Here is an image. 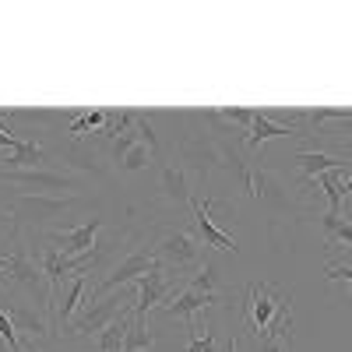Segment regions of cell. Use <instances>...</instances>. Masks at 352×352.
<instances>
[{
    "instance_id": "1",
    "label": "cell",
    "mask_w": 352,
    "mask_h": 352,
    "mask_svg": "<svg viewBox=\"0 0 352 352\" xmlns=\"http://www.w3.org/2000/svg\"><path fill=\"white\" fill-rule=\"evenodd\" d=\"M240 317L254 342L275 338L282 331H292V296L278 292L272 282H250L243 292Z\"/></svg>"
},
{
    "instance_id": "2",
    "label": "cell",
    "mask_w": 352,
    "mask_h": 352,
    "mask_svg": "<svg viewBox=\"0 0 352 352\" xmlns=\"http://www.w3.org/2000/svg\"><path fill=\"white\" fill-rule=\"evenodd\" d=\"M8 240H11V250L0 254V268L8 272V285H18L36 310H43V314L53 317L50 278H46V272L39 268V261L32 257L28 243L21 240V229H18V226H11V236H8Z\"/></svg>"
},
{
    "instance_id": "3",
    "label": "cell",
    "mask_w": 352,
    "mask_h": 352,
    "mask_svg": "<svg viewBox=\"0 0 352 352\" xmlns=\"http://www.w3.org/2000/svg\"><path fill=\"white\" fill-rule=\"evenodd\" d=\"M152 257L162 264L166 272H187V268H201V243L194 232L180 229V226H166L155 232L152 240Z\"/></svg>"
},
{
    "instance_id": "4",
    "label": "cell",
    "mask_w": 352,
    "mask_h": 352,
    "mask_svg": "<svg viewBox=\"0 0 352 352\" xmlns=\"http://www.w3.org/2000/svg\"><path fill=\"white\" fill-rule=\"evenodd\" d=\"M138 292V282H134V289H127V292H109V296H102V300H96V303H88L81 314H78V320H71L67 324V335H78V338H99L113 320H116V314L124 310V303Z\"/></svg>"
},
{
    "instance_id": "5",
    "label": "cell",
    "mask_w": 352,
    "mask_h": 352,
    "mask_svg": "<svg viewBox=\"0 0 352 352\" xmlns=\"http://www.w3.org/2000/svg\"><path fill=\"white\" fill-rule=\"evenodd\" d=\"M78 204V194H18L11 204H8V212L14 215V226L21 229L25 222L28 226H43L56 215H64L67 208H74Z\"/></svg>"
},
{
    "instance_id": "6",
    "label": "cell",
    "mask_w": 352,
    "mask_h": 352,
    "mask_svg": "<svg viewBox=\"0 0 352 352\" xmlns=\"http://www.w3.org/2000/svg\"><path fill=\"white\" fill-rule=\"evenodd\" d=\"M152 268H155V257H152V250L131 247V254H127L120 264H116V268H109V275H106V278H99V282L92 285V300H88V303H96V300L109 296V292H116L120 285L138 282L141 275H148Z\"/></svg>"
},
{
    "instance_id": "7",
    "label": "cell",
    "mask_w": 352,
    "mask_h": 352,
    "mask_svg": "<svg viewBox=\"0 0 352 352\" xmlns=\"http://www.w3.org/2000/svg\"><path fill=\"white\" fill-rule=\"evenodd\" d=\"M0 180H8L14 187H25V194H60L78 187V176L74 173H60V169H4L0 166Z\"/></svg>"
},
{
    "instance_id": "8",
    "label": "cell",
    "mask_w": 352,
    "mask_h": 352,
    "mask_svg": "<svg viewBox=\"0 0 352 352\" xmlns=\"http://www.w3.org/2000/svg\"><path fill=\"white\" fill-rule=\"evenodd\" d=\"M99 229H102V219H92V222H85V226H78V229L46 232V243H53L64 257H85V254H92Z\"/></svg>"
},
{
    "instance_id": "9",
    "label": "cell",
    "mask_w": 352,
    "mask_h": 352,
    "mask_svg": "<svg viewBox=\"0 0 352 352\" xmlns=\"http://www.w3.org/2000/svg\"><path fill=\"white\" fill-rule=\"evenodd\" d=\"M215 303H222L219 292H201V289H194V285H184V289L176 292L169 303H162L159 310H162L166 317H180V320H187V324H194L197 314H201L204 307H215Z\"/></svg>"
},
{
    "instance_id": "10",
    "label": "cell",
    "mask_w": 352,
    "mask_h": 352,
    "mask_svg": "<svg viewBox=\"0 0 352 352\" xmlns=\"http://www.w3.org/2000/svg\"><path fill=\"white\" fill-rule=\"evenodd\" d=\"M166 275H169V272L155 261V268H152L148 275H141V278H138V303H134V317L148 320V310H155V307H162V303H166V296H169V278H166Z\"/></svg>"
},
{
    "instance_id": "11",
    "label": "cell",
    "mask_w": 352,
    "mask_h": 352,
    "mask_svg": "<svg viewBox=\"0 0 352 352\" xmlns=\"http://www.w3.org/2000/svg\"><path fill=\"white\" fill-rule=\"evenodd\" d=\"M0 307H4V314L14 320V328H18V331H25L28 338H36V342H39V338H50L53 328H56V324H53V317L43 314V310H36L32 303H14V300L8 296Z\"/></svg>"
},
{
    "instance_id": "12",
    "label": "cell",
    "mask_w": 352,
    "mask_h": 352,
    "mask_svg": "<svg viewBox=\"0 0 352 352\" xmlns=\"http://www.w3.org/2000/svg\"><path fill=\"white\" fill-rule=\"evenodd\" d=\"M292 166L303 173V180H317L320 173H345L352 169V152H320V148H310V152H296L292 155Z\"/></svg>"
},
{
    "instance_id": "13",
    "label": "cell",
    "mask_w": 352,
    "mask_h": 352,
    "mask_svg": "<svg viewBox=\"0 0 352 352\" xmlns=\"http://www.w3.org/2000/svg\"><path fill=\"white\" fill-rule=\"evenodd\" d=\"M190 212H194V226H197V240H204V247H215V250H236V240L222 232L212 219V201H190Z\"/></svg>"
},
{
    "instance_id": "14",
    "label": "cell",
    "mask_w": 352,
    "mask_h": 352,
    "mask_svg": "<svg viewBox=\"0 0 352 352\" xmlns=\"http://www.w3.org/2000/svg\"><path fill=\"white\" fill-rule=\"evenodd\" d=\"M275 138H303V131L300 127H292V124H275L268 113H254V124H250V131H247V138H243V148H264L268 141H275Z\"/></svg>"
},
{
    "instance_id": "15",
    "label": "cell",
    "mask_w": 352,
    "mask_h": 352,
    "mask_svg": "<svg viewBox=\"0 0 352 352\" xmlns=\"http://www.w3.org/2000/svg\"><path fill=\"white\" fill-rule=\"evenodd\" d=\"M85 292H88V275H74L67 285H64V292L56 296V303H53V324L56 328H64L67 320L74 317V310L81 307V300H85Z\"/></svg>"
},
{
    "instance_id": "16",
    "label": "cell",
    "mask_w": 352,
    "mask_h": 352,
    "mask_svg": "<svg viewBox=\"0 0 352 352\" xmlns=\"http://www.w3.org/2000/svg\"><path fill=\"white\" fill-rule=\"evenodd\" d=\"M159 194L169 204H190L194 201L190 197V184H187V173L180 166H162V173H159Z\"/></svg>"
},
{
    "instance_id": "17",
    "label": "cell",
    "mask_w": 352,
    "mask_h": 352,
    "mask_svg": "<svg viewBox=\"0 0 352 352\" xmlns=\"http://www.w3.org/2000/svg\"><path fill=\"white\" fill-rule=\"evenodd\" d=\"M320 226H324V243H328V250H335L338 243L352 247V222H349V215L342 219V212H324V215H320Z\"/></svg>"
},
{
    "instance_id": "18",
    "label": "cell",
    "mask_w": 352,
    "mask_h": 352,
    "mask_svg": "<svg viewBox=\"0 0 352 352\" xmlns=\"http://www.w3.org/2000/svg\"><path fill=\"white\" fill-rule=\"evenodd\" d=\"M43 162H46V148H43V144L21 138V144L8 155V166L4 169H39Z\"/></svg>"
},
{
    "instance_id": "19",
    "label": "cell",
    "mask_w": 352,
    "mask_h": 352,
    "mask_svg": "<svg viewBox=\"0 0 352 352\" xmlns=\"http://www.w3.org/2000/svg\"><path fill=\"white\" fill-rule=\"evenodd\" d=\"M152 349H155V335L148 331V320L134 317L131 328H127V335H124L120 352H152Z\"/></svg>"
},
{
    "instance_id": "20",
    "label": "cell",
    "mask_w": 352,
    "mask_h": 352,
    "mask_svg": "<svg viewBox=\"0 0 352 352\" xmlns=\"http://www.w3.org/2000/svg\"><path fill=\"white\" fill-rule=\"evenodd\" d=\"M155 159V152L148 148V144H131V148H127V155L120 159V162H116V166H120V173H138V169H148V162Z\"/></svg>"
},
{
    "instance_id": "21",
    "label": "cell",
    "mask_w": 352,
    "mask_h": 352,
    "mask_svg": "<svg viewBox=\"0 0 352 352\" xmlns=\"http://www.w3.org/2000/svg\"><path fill=\"white\" fill-rule=\"evenodd\" d=\"M317 184H320V190L328 194V204H331L328 212H342V201H345V194H342V173H320Z\"/></svg>"
},
{
    "instance_id": "22",
    "label": "cell",
    "mask_w": 352,
    "mask_h": 352,
    "mask_svg": "<svg viewBox=\"0 0 352 352\" xmlns=\"http://www.w3.org/2000/svg\"><path fill=\"white\" fill-rule=\"evenodd\" d=\"M187 285H194V289H201V292H219V264H215V261H201L197 275H194Z\"/></svg>"
},
{
    "instance_id": "23",
    "label": "cell",
    "mask_w": 352,
    "mask_h": 352,
    "mask_svg": "<svg viewBox=\"0 0 352 352\" xmlns=\"http://www.w3.org/2000/svg\"><path fill=\"white\" fill-rule=\"evenodd\" d=\"M102 124H106V113H102V109H99V113H81L78 120L71 124V131H67V134H71V138H85L88 131L99 134V131H102Z\"/></svg>"
},
{
    "instance_id": "24",
    "label": "cell",
    "mask_w": 352,
    "mask_h": 352,
    "mask_svg": "<svg viewBox=\"0 0 352 352\" xmlns=\"http://www.w3.org/2000/svg\"><path fill=\"white\" fill-rule=\"evenodd\" d=\"M0 342H4L8 352H25V345L18 338V328H14V320L4 314V307H0Z\"/></svg>"
},
{
    "instance_id": "25",
    "label": "cell",
    "mask_w": 352,
    "mask_h": 352,
    "mask_svg": "<svg viewBox=\"0 0 352 352\" xmlns=\"http://www.w3.org/2000/svg\"><path fill=\"white\" fill-rule=\"evenodd\" d=\"M187 352H215V335L208 331V324H190V345H187Z\"/></svg>"
},
{
    "instance_id": "26",
    "label": "cell",
    "mask_w": 352,
    "mask_h": 352,
    "mask_svg": "<svg viewBox=\"0 0 352 352\" xmlns=\"http://www.w3.org/2000/svg\"><path fill=\"white\" fill-rule=\"evenodd\" d=\"M254 352H292V331H282L275 338L254 342Z\"/></svg>"
},
{
    "instance_id": "27",
    "label": "cell",
    "mask_w": 352,
    "mask_h": 352,
    "mask_svg": "<svg viewBox=\"0 0 352 352\" xmlns=\"http://www.w3.org/2000/svg\"><path fill=\"white\" fill-rule=\"evenodd\" d=\"M254 113L257 109H222L219 116H222V120H229V124H236V127H243V134H247L250 124H254Z\"/></svg>"
},
{
    "instance_id": "28",
    "label": "cell",
    "mask_w": 352,
    "mask_h": 352,
    "mask_svg": "<svg viewBox=\"0 0 352 352\" xmlns=\"http://www.w3.org/2000/svg\"><path fill=\"white\" fill-rule=\"evenodd\" d=\"M328 278H331V282H349V285H352V264H328Z\"/></svg>"
},
{
    "instance_id": "29",
    "label": "cell",
    "mask_w": 352,
    "mask_h": 352,
    "mask_svg": "<svg viewBox=\"0 0 352 352\" xmlns=\"http://www.w3.org/2000/svg\"><path fill=\"white\" fill-rule=\"evenodd\" d=\"M18 144H21V138H14L11 131H4V127H0V148H8V152H14Z\"/></svg>"
},
{
    "instance_id": "30",
    "label": "cell",
    "mask_w": 352,
    "mask_h": 352,
    "mask_svg": "<svg viewBox=\"0 0 352 352\" xmlns=\"http://www.w3.org/2000/svg\"><path fill=\"white\" fill-rule=\"evenodd\" d=\"M335 124H345V127H352V109H335Z\"/></svg>"
},
{
    "instance_id": "31",
    "label": "cell",
    "mask_w": 352,
    "mask_h": 352,
    "mask_svg": "<svg viewBox=\"0 0 352 352\" xmlns=\"http://www.w3.org/2000/svg\"><path fill=\"white\" fill-rule=\"evenodd\" d=\"M342 194H345V197L352 194V169H349V176H345V180H342Z\"/></svg>"
},
{
    "instance_id": "32",
    "label": "cell",
    "mask_w": 352,
    "mask_h": 352,
    "mask_svg": "<svg viewBox=\"0 0 352 352\" xmlns=\"http://www.w3.org/2000/svg\"><path fill=\"white\" fill-rule=\"evenodd\" d=\"M8 232H11V226H4V222H0V240H4V236H8Z\"/></svg>"
},
{
    "instance_id": "33",
    "label": "cell",
    "mask_w": 352,
    "mask_h": 352,
    "mask_svg": "<svg viewBox=\"0 0 352 352\" xmlns=\"http://www.w3.org/2000/svg\"><path fill=\"white\" fill-rule=\"evenodd\" d=\"M8 300V285H0V303H4Z\"/></svg>"
},
{
    "instance_id": "34",
    "label": "cell",
    "mask_w": 352,
    "mask_h": 352,
    "mask_svg": "<svg viewBox=\"0 0 352 352\" xmlns=\"http://www.w3.org/2000/svg\"><path fill=\"white\" fill-rule=\"evenodd\" d=\"M25 352H43V349H39V345H36V338H32V345H28Z\"/></svg>"
},
{
    "instance_id": "35",
    "label": "cell",
    "mask_w": 352,
    "mask_h": 352,
    "mask_svg": "<svg viewBox=\"0 0 352 352\" xmlns=\"http://www.w3.org/2000/svg\"><path fill=\"white\" fill-rule=\"evenodd\" d=\"M0 215H8V204L4 201H0Z\"/></svg>"
},
{
    "instance_id": "36",
    "label": "cell",
    "mask_w": 352,
    "mask_h": 352,
    "mask_svg": "<svg viewBox=\"0 0 352 352\" xmlns=\"http://www.w3.org/2000/svg\"><path fill=\"white\" fill-rule=\"evenodd\" d=\"M0 352H8V349H4V342H0Z\"/></svg>"
},
{
    "instance_id": "37",
    "label": "cell",
    "mask_w": 352,
    "mask_h": 352,
    "mask_svg": "<svg viewBox=\"0 0 352 352\" xmlns=\"http://www.w3.org/2000/svg\"><path fill=\"white\" fill-rule=\"evenodd\" d=\"M349 292H352V285H349Z\"/></svg>"
}]
</instances>
